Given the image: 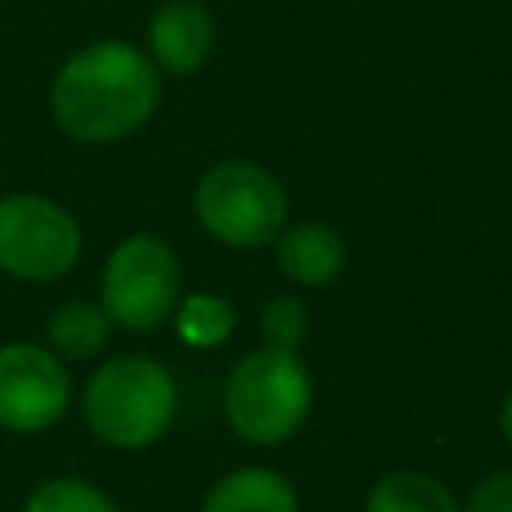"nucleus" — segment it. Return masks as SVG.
Segmentation results:
<instances>
[{
  "label": "nucleus",
  "mask_w": 512,
  "mask_h": 512,
  "mask_svg": "<svg viewBox=\"0 0 512 512\" xmlns=\"http://www.w3.org/2000/svg\"><path fill=\"white\" fill-rule=\"evenodd\" d=\"M312 408V376L288 348L248 352L224 384V416L248 444H284L300 432Z\"/></svg>",
  "instance_id": "obj_3"
},
{
  "label": "nucleus",
  "mask_w": 512,
  "mask_h": 512,
  "mask_svg": "<svg viewBox=\"0 0 512 512\" xmlns=\"http://www.w3.org/2000/svg\"><path fill=\"white\" fill-rule=\"evenodd\" d=\"M80 256V224L48 196H0V268L16 280H56Z\"/></svg>",
  "instance_id": "obj_6"
},
{
  "label": "nucleus",
  "mask_w": 512,
  "mask_h": 512,
  "mask_svg": "<svg viewBox=\"0 0 512 512\" xmlns=\"http://www.w3.org/2000/svg\"><path fill=\"white\" fill-rule=\"evenodd\" d=\"M180 304V264L160 236L136 232L112 248L100 272V308L128 332L164 324Z\"/></svg>",
  "instance_id": "obj_5"
},
{
  "label": "nucleus",
  "mask_w": 512,
  "mask_h": 512,
  "mask_svg": "<svg viewBox=\"0 0 512 512\" xmlns=\"http://www.w3.org/2000/svg\"><path fill=\"white\" fill-rule=\"evenodd\" d=\"M108 328H112V320H108V312L100 304H92V300H68V304H60L48 316L44 336H48V348L56 356H64V360H88V356H96L108 344Z\"/></svg>",
  "instance_id": "obj_11"
},
{
  "label": "nucleus",
  "mask_w": 512,
  "mask_h": 512,
  "mask_svg": "<svg viewBox=\"0 0 512 512\" xmlns=\"http://www.w3.org/2000/svg\"><path fill=\"white\" fill-rule=\"evenodd\" d=\"M260 332H264V344L268 348H288L296 352V344L304 340L308 332V312L296 296H276L264 304L260 312Z\"/></svg>",
  "instance_id": "obj_15"
},
{
  "label": "nucleus",
  "mask_w": 512,
  "mask_h": 512,
  "mask_svg": "<svg viewBox=\"0 0 512 512\" xmlns=\"http://www.w3.org/2000/svg\"><path fill=\"white\" fill-rule=\"evenodd\" d=\"M196 216L228 248H264L284 232L288 196L280 180L252 160H220L196 184Z\"/></svg>",
  "instance_id": "obj_4"
},
{
  "label": "nucleus",
  "mask_w": 512,
  "mask_h": 512,
  "mask_svg": "<svg viewBox=\"0 0 512 512\" xmlns=\"http://www.w3.org/2000/svg\"><path fill=\"white\" fill-rule=\"evenodd\" d=\"M72 380L44 344H0V428L44 432L64 416Z\"/></svg>",
  "instance_id": "obj_7"
},
{
  "label": "nucleus",
  "mask_w": 512,
  "mask_h": 512,
  "mask_svg": "<svg viewBox=\"0 0 512 512\" xmlns=\"http://www.w3.org/2000/svg\"><path fill=\"white\" fill-rule=\"evenodd\" d=\"M156 100H160L156 64L136 44L124 40H96L72 52L52 76V92H48L52 120L84 144L124 140L152 116Z\"/></svg>",
  "instance_id": "obj_1"
},
{
  "label": "nucleus",
  "mask_w": 512,
  "mask_h": 512,
  "mask_svg": "<svg viewBox=\"0 0 512 512\" xmlns=\"http://www.w3.org/2000/svg\"><path fill=\"white\" fill-rule=\"evenodd\" d=\"M148 52L172 76L196 72L212 52V16L196 0H168L148 20Z\"/></svg>",
  "instance_id": "obj_8"
},
{
  "label": "nucleus",
  "mask_w": 512,
  "mask_h": 512,
  "mask_svg": "<svg viewBox=\"0 0 512 512\" xmlns=\"http://www.w3.org/2000/svg\"><path fill=\"white\" fill-rule=\"evenodd\" d=\"M460 512H512V468H500L480 480Z\"/></svg>",
  "instance_id": "obj_16"
},
{
  "label": "nucleus",
  "mask_w": 512,
  "mask_h": 512,
  "mask_svg": "<svg viewBox=\"0 0 512 512\" xmlns=\"http://www.w3.org/2000/svg\"><path fill=\"white\" fill-rule=\"evenodd\" d=\"M200 512H300V500L288 476H280L276 468L252 464L220 476L208 488Z\"/></svg>",
  "instance_id": "obj_10"
},
{
  "label": "nucleus",
  "mask_w": 512,
  "mask_h": 512,
  "mask_svg": "<svg viewBox=\"0 0 512 512\" xmlns=\"http://www.w3.org/2000/svg\"><path fill=\"white\" fill-rule=\"evenodd\" d=\"M236 312L216 292H188L176 304V332L188 348H216L232 336Z\"/></svg>",
  "instance_id": "obj_13"
},
{
  "label": "nucleus",
  "mask_w": 512,
  "mask_h": 512,
  "mask_svg": "<svg viewBox=\"0 0 512 512\" xmlns=\"http://www.w3.org/2000/svg\"><path fill=\"white\" fill-rule=\"evenodd\" d=\"M364 512H460V500L428 472H388L372 484Z\"/></svg>",
  "instance_id": "obj_12"
},
{
  "label": "nucleus",
  "mask_w": 512,
  "mask_h": 512,
  "mask_svg": "<svg viewBox=\"0 0 512 512\" xmlns=\"http://www.w3.org/2000/svg\"><path fill=\"white\" fill-rule=\"evenodd\" d=\"M276 264L292 284L324 288L344 268V240L332 224H320V220L292 224L288 232L276 236Z\"/></svg>",
  "instance_id": "obj_9"
},
{
  "label": "nucleus",
  "mask_w": 512,
  "mask_h": 512,
  "mask_svg": "<svg viewBox=\"0 0 512 512\" xmlns=\"http://www.w3.org/2000/svg\"><path fill=\"white\" fill-rule=\"evenodd\" d=\"M500 432H504V440H508V448H512V392H508L504 404H500Z\"/></svg>",
  "instance_id": "obj_17"
},
{
  "label": "nucleus",
  "mask_w": 512,
  "mask_h": 512,
  "mask_svg": "<svg viewBox=\"0 0 512 512\" xmlns=\"http://www.w3.org/2000/svg\"><path fill=\"white\" fill-rule=\"evenodd\" d=\"M24 512H116V504L96 484L60 476V480H44L40 488H32V496L24 500Z\"/></svg>",
  "instance_id": "obj_14"
},
{
  "label": "nucleus",
  "mask_w": 512,
  "mask_h": 512,
  "mask_svg": "<svg viewBox=\"0 0 512 512\" xmlns=\"http://www.w3.org/2000/svg\"><path fill=\"white\" fill-rule=\"evenodd\" d=\"M84 420L112 448H148L176 420V380L152 356H112L84 384Z\"/></svg>",
  "instance_id": "obj_2"
}]
</instances>
